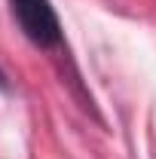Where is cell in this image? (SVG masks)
<instances>
[{"instance_id": "obj_1", "label": "cell", "mask_w": 156, "mask_h": 159, "mask_svg": "<svg viewBox=\"0 0 156 159\" xmlns=\"http://www.w3.org/2000/svg\"><path fill=\"white\" fill-rule=\"evenodd\" d=\"M9 6H12V16L19 21L21 34L34 46L52 49L61 40V25L49 0H9Z\"/></svg>"}]
</instances>
